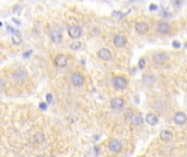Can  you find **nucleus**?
Here are the masks:
<instances>
[{
	"instance_id": "f257e3e1",
	"label": "nucleus",
	"mask_w": 187,
	"mask_h": 157,
	"mask_svg": "<svg viewBox=\"0 0 187 157\" xmlns=\"http://www.w3.org/2000/svg\"><path fill=\"white\" fill-rule=\"evenodd\" d=\"M113 85H114V87L116 89H118V91H121V89H124L127 87L128 85V82L127 80H126L125 76L123 75H116L113 78Z\"/></svg>"
},
{
	"instance_id": "f03ea898",
	"label": "nucleus",
	"mask_w": 187,
	"mask_h": 157,
	"mask_svg": "<svg viewBox=\"0 0 187 157\" xmlns=\"http://www.w3.org/2000/svg\"><path fill=\"white\" fill-rule=\"evenodd\" d=\"M68 34L72 39H77L82 35V30L79 25H70L68 27Z\"/></svg>"
},
{
	"instance_id": "7ed1b4c3",
	"label": "nucleus",
	"mask_w": 187,
	"mask_h": 157,
	"mask_svg": "<svg viewBox=\"0 0 187 157\" xmlns=\"http://www.w3.org/2000/svg\"><path fill=\"white\" fill-rule=\"evenodd\" d=\"M152 59H153L154 62L158 63V64H163V63H165L167 60H169V56H167L165 52L160 51V52H155V54H153Z\"/></svg>"
},
{
	"instance_id": "20e7f679",
	"label": "nucleus",
	"mask_w": 187,
	"mask_h": 157,
	"mask_svg": "<svg viewBox=\"0 0 187 157\" xmlns=\"http://www.w3.org/2000/svg\"><path fill=\"white\" fill-rule=\"evenodd\" d=\"M68 62H69V59L66 55L64 54H59L56 56L55 58V64L59 68H65L68 65Z\"/></svg>"
},
{
	"instance_id": "39448f33",
	"label": "nucleus",
	"mask_w": 187,
	"mask_h": 157,
	"mask_svg": "<svg viewBox=\"0 0 187 157\" xmlns=\"http://www.w3.org/2000/svg\"><path fill=\"white\" fill-rule=\"evenodd\" d=\"M121 148H123V145H121V141H118V140L113 139L108 142V150H110L111 152L118 153L121 150Z\"/></svg>"
},
{
	"instance_id": "423d86ee",
	"label": "nucleus",
	"mask_w": 187,
	"mask_h": 157,
	"mask_svg": "<svg viewBox=\"0 0 187 157\" xmlns=\"http://www.w3.org/2000/svg\"><path fill=\"white\" fill-rule=\"evenodd\" d=\"M71 82L75 86H82L84 83V76L79 72H75L71 75Z\"/></svg>"
},
{
	"instance_id": "0eeeda50",
	"label": "nucleus",
	"mask_w": 187,
	"mask_h": 157,
	"mask_svg": "<svg viewBox=\"0 0 187 157\" xmlns=\"http://www.w3.org/2000/svg\"><path fill=\"white\" fill-rule=\"evenodd\" d=\"M156 30H158L159 33H161V34H169L170 32H171V25H170L167 22H159L158 25H156Z\"/></svg>"
},
{
	"instance_id": "6e6552de",
	"label": "nucleus",
	"mask_w": 187,
	"mask_h": 157,
	"mask_svg": "<svg viewBox=\"0 0 187 157\" xmlns=\"http://www.w3.org/2000/svg\"><path fill=\"white\" fill-rule=\"evenodd\" d=\"M97 56L101 60L103 61H108L112 59V52L107 48H101V49L97 51Z\"/></svg>"
},
{
	"instance_id": "1a4fd4ad",
	"label": "nucleus",
	"mask_w": 187,
	"mask_h": 157,
	"mask_svg": "<svg viewBox=\"0 0 187 157\" xmlns=\"http://www.w3.org/2000/svg\"><path fill=\"white\" fill-rule=\"evenodd\" d=\"M174 122H175L176 124H178V126H182V124H185L187 121V117L186 115H185L184 112H182V111H178V112H176L175 115H174Z\"/></svg>"
},
{
	"instance_id": "9d476101",
	"label": "nucleus",
	"mask_w": 187,
	"mask_h": 157,
	"mask_svg": "<svg viewBox=\"0 0 187 157\" xmlns=\"http://www.w3.org/2000/svg\"><path fill=\"white\" fill-rule=\"evenodd\" d=\"M126 43H127V39H126V37L123 34H116L114 36V45L116 47H124L126 45Z\"/></svg>"
},
{
	"instance_id": "9b49d317",
	"label": "nucleus",
	"mask_w": 187,
	"mask_h": 157,
	"mask_svg": "<svg viewBox=\"0 0 187 157\" xmlns=\"http://www.w3.org/2000/svg\"><path fill=\"white\" fill-rule=\"evenodd\" d=\"M124 105H125V102H124V99L121 97H115L111 100V107H112L113 109H116V110L121 109L124 107Z\"/></svg>"
},
{
	"instance_id": "f8f14e48",
	"label": "nucleus",
	"mask_w": 187,
	"mask_h": 157,
	"mask_svg": "<svg viewBox=\"0 0 187 157\" xmlns=\"http://www.w3.org/2000/svg\"><path fill=\"white\" fill-rule=\"evenodd\" d=\"M51 39L53 43L59 44L62 40V34L59 30H53L51 32Z\"/></svg>"
},
{
	"instance_id": "ddd939ff",
	"label": "nucleus",
	"mask_w": 187,
	"mask_h": 157,
	"mask_svg": "<svg viewBox=\"0 0 187 157\" xmlns=\"http://www.w3.org/2000/svg\"><path fill=\"white\" fill-rule=\"evenodd\" d=\"M149 30V25H148L145 22H139V23L136 24V32L140 35H143L148 32Z\"/></svg>"
},
{
	"instance_id": "4468645a",
	"label": "nucleus",
	"mask_w": 187,
	"mask_h": 157,
	"mask_svg": "<svg viewBox=\"0 0 187 157\" xmlns=\"http://www.w3.org/2000/svg\"><path fill=\"white\" fill-rule=\"evenodd\" d=\"M27 73L23 69H18L17 71H14L13 73V78L14 80L17 81H24L25 78H27Z\"/></svg>"
},
{
	"instance_id": "2eb2a0df",
	"label": "nucleus",
	"mask_w": 187,
	"mask_h": 157,
	"mask_svg": "<svg viewBox=\"0 0 187 157\" xmlns=\"http://www.w3.org/2000/svg\"><path fill=\"white\" fill-rule=\"evenodd\" d=\"M160 139L164 142H170L173 139V133L170 130H162L160 132Z\"/></svg>"
},
{
	"instance_id": "dca6fc26",
	"label": "nucleus",
	"mask_w": 187,
	"mask_h": 157,
	"mask_svg": "<svg viewBox=\"0 0 187 157\" xmlns=\"http://www.w3.org/2000/svg\"><path fill=\"white\" fill-rule=\"evenodd\" d=\"M145 121H147V123H149L150 126H155L159 121L158 116H156L155 113H152V112L148 113V115L145 116Z\"/></svg>"
},
{
	"instance_id": "f3484780",
	"label": "nucleus",
	"mask_w": 187,
	"mask_h": 157,
	"mask_svg": "<svg viewBox=\"0 0 187 157\" xmlns=\"http://www.w3.org/2000/svg\"><path fill=\"white\" fill-rule=\"evenodd\" d=\"M131 123L135 126H141L143 123V118L141 113H134L131 116Z\"/></svg>"
},
{
	"instance_id": "a211bd4d",
	"label": "nucleus",
	"mask_w": 187,
	"mask_h": 157,
	"mask_svg": "<svg viewBox=\"0 0 187 157\" xmlns=\"http://www.w3.org/2000/svg\"><path fill=\"white\" fill-rule=\"evenodd\" d=\"M33 139H34V142H35V143L42 144L45 142V135L43 132H36L35 134H34Z\"/></svg>"
},
{
	"instance_id": "6ab92c4d",
	"label": "nucleus",
	"mask_w": 187,
	"mask_h": 157,
	"mask_svg": "<svg viewBox=\"0 0 187 157\" xmlns=\"http://www.w3.org/2000/svg\"><path fill=\"white\" fill-rule=\"evenodd\" d=\"M11 40H12V44L13 45H21L22 44V37H21V35L19 34V33H17V34H13L11 37Z\"/></svg>"
},
{
	"instance_id": "aec40b11",
	"label": "nucleus",
	"mask_w": 187,
	"mask_h": 157,
	"mask_svg": "<svg viewBox=\"0 0 187 157\" xmlns=\"http://www.w3.org/2000/svg\"><path fill=\"white\" fill-rule=\"evenodd\" d=\"M142 81L145 83V84L151 85L152 83L155 81V78H154V76L151 75V74H145V75H143V78H142Z\"/></svg>"
},
{
	"instance_id": "412c9836",
	"label": "nucleus",
	"mask_w": 187,
	"mask_h": 157,
	"mask_svg": "<svg viewBox=\"0 0 187 157\" xmlns=\"http://www.w3.org/2000/svg\"><path fill=\"white\" fill-rule=\"evenodd\" d=\"M80 47H81V43H80V41H73V43L70 44V48L73 50L79 49Z\"/></svg>"
},
{
	"instance_id": "4be33fe9",
	"label": "nucleus",
	"mask_w": 187,
	"mask_h": 157,
	"mask_svg": "<svg viewBox=\"0 0 187 157\" xmlns=\"http://www.w3.org/2000/svg\"><path fill=\"white\" fill-rule=\"evenodd\" d=\"M138 65H139V68H140V69H143V68H145V59L141 58L140 60H139Z\"/></svg>"
},
{
	"instance_id": "5701e85b",
	"label": "nucleus",
	"mask_w": 187,
	"mask_h": 157,
	"mask_svg": "<svg viewBox=\"0 0 187 157\" xmlns=\"http://www.w3.org/2000/svg\"><path fill=\"white\" fill-rule=\"evenodd\" d=\"M46 100H47V102H48V104H51V102H53V95H52V94H47V95H46Z\"/></svg>"
},
{
	"instance_id": "b1692460",
	"label": "nucleus",
	"mask_w": 187,
	"mask_h": 157,
	"mask_svg": "<svg viewBox=\"0 0 187 157\" xmlns=\"http://www.w3.org/2000/svg\"><path fill=\"white\" fill-rule=\"evenodd\" d=\"M182 1L183 0H173V4L175 7H180V3H182Z\"/></svg>"
},
{
	"instance_id": "393cba45",
	"label": "nucleus",
	"mask_w": 187,
	"mask_h": 157,
	"mask_svg": "<svg viewBox=\"0 0 187 157\" xmlns=\"http://www.w3.org/2000/svg\"><path fill=\"white\" fill-rule=\"evenodd\" d=\"M161 15H162V17H171V13L167 12V11H163V12L161 13Z\"/></svg>"
},
{
	"instance_id": "a878e982",
	"label": "nucleus",
	"mask_w": 187,
	"mask_h": 157,
	"mask_svg": "<svg viewBox=\"0 0 187 157\" xmlns=\"http://www.w3.org/2000/svg\"><path fill=\"white\" fill-rule=\"evenodd\" d=\"M149 8H150V10H151V11H154V10H156V9H158V6H155V4H151Z\"/></svg>"
},
{
	"instance_id": "bb28decb",
	"label": "nucleus",
	"mask_w": 187,
	"mask_h": 157,
	"mask_svg": "<svg viewBox=\"0 0 187 157\" xmlns=\"http://www.w3.org/2000/svg\"><path fill=\"white\" fill-rule=\"evenodd\" d=\"M180 43H178V41H173V47L174 48H178L180 47Z\"/></svg>"
},
{
	"instance_id": "cd10ccee",
	"label": "nucleus",
	"mask_w": 187,
	"mask_h": 157,
	"mask_svg": "<svg viewBox=\"0 0 187 157\" xmlns=\"http://www.w3.org/2000/svg\"><path fill=\"white\" fill-rule=\"evenodd\" d=\"M40 108H41V109H44V110H45V109L47 108L46 104H44V102H42V104H40Z\"/></svg>"
},
{
	"instance_id": "c85d7f7f",
	"label": "nucleus",
	"mask_w": 187,
	"mask_h": 157,
	"mask_svg": "<svg viewBox=\"0 0 187 157\" xmlns=\"http://www.w3.org/2000/svg\"><path fill=\"white\" fill-rule=\"evenodd\" d=\"M5 88V84H3V80H1V91H3Z\"/></svg>"
},
{
	"instance_id": "c756f323",
	"label": "nucleus",
	"mask_w": 187,
	"mask_h": 157,
	"mask_svg": "<svg viewBox=\"0 0 187 157\" xmlns=\"http://www.w3.org/2000/svg\"><path fill=\"white\" fill-rule=\"evenodd\" d=\"M37 157H45V156H44V155H38Z\"/></svg>"
}]
</instances>
